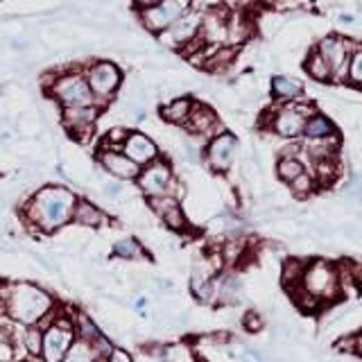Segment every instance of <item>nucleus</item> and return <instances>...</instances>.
Listing matches in <instances>:
<instances>
[{"instance_id": "nucleus-1", "label": "nucleus", "mask_w": 362, "mask_h": 362, "mask_svg": "<svg viewBox=\"0 0 362 362\" xmlns=\"http://www.w3.org/2000/svg\"><path fill=\"white\" fill-rule=\"evenodd\" d=\"M77 204V195L66 186L50 184L41 186L37 192L25 199L21 206V215L30 229L43 235H52L71 224L73 209Z\"/></svg>"}, {"instance_id": "nucleus-2", "label": "nucleus", "mask_w": 362, "mask_h": 362, "mask_svg": "<svg viewBox=\"0 0 362 362\" xmlns=\"http://www.w3.org/2000/svg\"><path fill=\"white\" fill-rule=\"evenodd\" d=\"M57 301L39 283H0V317L21 326H41L54 313Z\"/></svg>"}, {"instance_id": "nucleus-3", "label": "nucleus", "mask_w": 362, "mask_h": 362, "mask_svg": "<svg viewBox=\"0 0 362 362\" xmlns=\"http://www.w3.org/2000/svg\"><path fill=\"white\" fill-rule=\"evenodd\" d=\"M41 362H59L77 339L73 328V315H66L64 310L54 308V313L41 324Z\"/></svg>"}, {"instance_id": "nucleus-4", "label": "nucleus", "mask_w": 362, "mask_h": 362, "mask_svg": "<svg viewBox=\"0 0 362 362\" xmlns=\"http://www.w3.org/2000/svg\"><path fill=\"white\" fill-rule=\"evenodd\" d=\"M48 95L64 107H100L98 100L90 90L86 75L82 71H66L50 79L48 84Z\"/></svg>"}, {"instance_id": "nucleus-5", "label": "nucleus", "mask_w": 362, "mask_h": 362, "mask_svg": "<svg viewBox=\"0 0 362 362\" xmlns=\"http://www.w3.org/2000/svg\"><path fill=\"white\" fill-rule=\"evenodd\" d=\"M136 186H139L141 195L145 199L150 197H161V195H175L177 197V179H175V170L173 163L168 158L158 156L156 161L147 163L141 168L139 177H136ZM179 199V197H177Z\"/></svg>"}, {"instance_id": "nucleus-6", "label": "nucleus", "mask_w": 362, "mask_h": 362, "mask_svg": "<svg viewBox=\"0 0 362 362\" xmlns=\"http://www.w3.org/2000/svg\"><path fill=\"white\" fill-rule=\"evenodd\" d=\"M84 75H86V82H88L90 90H93L100 107H105L109 100L116 98V93L124 82L122 68L116 62H109V59L93 62L84 71Z\"/></svg>"}, {"instance_id": "nucleus-7", "label": "nucleus", "mask_w": 362, "mask_h": 362, "mask_svg": "<svg viewBox=\"0 0 362 362\" xmlns=\"http://www.w3.org/2000/svg\"><path fill=\"white\" fill-rule=\"evenodd\" d=\"M190 11V0H161V3H156L147 9H141L139 11V21L141 25L152 32V34H161L165 32L173 23H177L184 14Z\"/></svg>"}, {"instance_id": "nucleus-8", "label": "nucleus", "mask_w": 362, "mask_h": 362, "mask_svg": "<svg viewBox=\"0 0 362 362\" xmlns=\"http://www.w3.org/2000/svg\"><path fill=\"white\" fill-rule=\"evenodd\" d=\"M299 288L317 301L333 299L337 294V272L326 260H315L313 265H305Z\"/></svg>"}, {"instance_id": "nucleus-9", "label": "nucleus", "mask_w": 362, "mask_h": 362, "mask_svg": "<svg viewBox=\"0 0 362 362\" xmlns=\"http://www.w3.org/2000/svg\"><path fill=\"white\" fill-rule=\"evenodd\" d=\"M102 107H64L62 109V122L64 129L71 139L84 143L88 141V136L93 134L98 118H100Z\"/></svg>"}, {"instance_id": "nucleus-10", "label": "nucleus", "mask_w": 362, "mask_h": 362, "mask_svg": "<svg viewBox=\"0 0 362 362\" xmlns=\"http://www.w3.org/2000/svg\"><path fill=\"white\" fill-rule=\"evenodd\" d=\"M235 152H238L235 136L229 132H220L209 139L206 147H204V158H206L213 173H226L233 165Z\"/></svg>"}, {"instance_id": "nucleus-11", "label": "nucleus", "mask_w": 362, "mask_h": 362, "mask_svg": "<svg viewBox=\"0 0 362 362\" xmlns=\"http://www.w3.org/2000/svg\"><path fill=\"white\" fill-rule=\"evenodd\" d=\"M95 161L107 175H111L118 181H136V177L141 173V165H136L127 154L118 150V147L100 145V150L95 152Z\"/></svg>"}, {"instance_id": "nucleus-12", "label": "nucleus", "mask_w": 362, "mask_h": 362, "mask_svg": "<svg viewBox=\"0 0 362 362\" xmlns=\"http://www.w3.org/2000/svg\"><path fill=\"white\" fill-rule=\"evenodd\" d=\"M147 206L152 209V213L156 215L165 229L175 231V233H186L188 231V218L186 211L181 206V199H177L175 195H161V197H150L145 199Z\"/></svg>"}, {"instance_id": "nucleus-13", "label": "nucleus", "mask_w": 362, "mask_h": 362, "mask_svg": "<svg viewBox=\"0 0 362 362\" xmlns=\"http://www.w3.org/2000/svg\"><path fill=\"white\" fill-rule=\"evenodd\" d=\"M202 21H204L202 14H197V11H188V14H184L177 23H173L165 32L158 34V39H161L165 45H170V48L181 50V48H186V45H190L192 41L199 39Z\"/></svg>"}, {"instance_id": "nucleus-14", "label": "nucleus", "mask_w": 362, "mask_h": 362, "mask_svg": "<svg viewBox=\"0 0 362 362\" xmlns=\"http://www.w3.org/2000/svg\"><path fill=\"white\" fill-rule=\"evenodd\" d=\"M120 150L141 168L156 161V158L161 156V150H158V145L150 139V136L145 132H132V129L127 132V136H124Z\"/></svg>"}, {"instance_id": "nucleus-15", "label": "nucleus", "mask_w": 362, "mask_h": 362, "mask_svg": "<svg viewBox=\"0 0 362 362\" xmlns=\"http://www.w3.org/2000/svg\"><path fill=\"white\" fill-rule=\"evenodd\" d=\"M305 109L299 105H286L281 107L274 118H272V129H274L283 139H297L299 134H303V124H305Z\"/></svg>"}, {"instance_id": "nucleus-16", "label": "nucleus", "mask_w": 362, "mask_h": 362, "mask_svg": "<svg viewBox=\"0 0 362 362\" xmlns=\"http://www.w3.org/2000/svg\"><path fill=\"white\" fill-rule=\"evenodd\" d=\"M109 222H111L109 213L102 211L95 202H90L86 197H77V204H75V209H73V220H71V224L82 226V229L98 231V229H105Z\"/></svg>"}, {"instance_id": "nucleus-17", "label": "nucleus", "mask_w": 362, "mask_h": 362, "mask_svg": "<svg viewBox=\"0 0 362 362\" xmlns=\"http://www.w3.org/2000/svg\"><path fill=\"white\" fill-rule=\"evenodd\" d=\"M184 127L195 134V136H215L220 132L218 129V116H215V111L206 105H199V102H195V107H192V113L190 118L186 120Z\"/></svg>"}, {"instance_id": "nucleus-18", "label": "nucleus", "mask_w": 362, "mask_h": 362, "mask_svg": "<svg viewBox=\"0 0 362 362\" xmlns=\"http://www.w3.org/2000/svg\"><path fill=\"white\" fill-rule=\"evenodd\" d=\"M192 107H195V100H192L190 95H179V98H173L170 102H165V105L158 107V116L170 124H179V127H184L186 120L192 113Z\"/></svg>"}, {"instance_id": "nucleus-19", "label": "nucleus", "mask_w": 362, "mask_h": 362, "mask_svg": "<svg viewBox=\"0 0 362 362\" xmlns=\"http://www.w3.org/2000/svg\"><path fill=\"white\" fill-rule=\"evenodd\" d=\"M111 254H113V258L124 260V263H136V260L147 258V249L143 247V243L139 240V238L124 235V238H120V240L113 243Z\"/></svg>"}, {"instance_id": "nucleus-20", "label": "nucleus", "mask_w": 362, "mask_h": 362, "mask_svg": "<svg viewBox=\"0 0 362 362\" xmlns=\"http://www.w3.org/2000/svg\"><path fill=\"white\" fill-rule=\"evenodd\" d=\"M317 52H320L324 59H326V64L331 66V73H339V71H342V66L346 62V48H344V43L339 41L337 37H326L320 43Z\"/></svg>"}, {"instance_id": "nucleus-21", "label": "nucleus", "mask_w": 362, "mask_h": 362, "mask_svg": "<svg viewBox=\"0 0 362 362\" xmlns=\"http://www.w3.org/2000/svg\"><path fill=\"white\" fill-rule=\"evenodd\" d=\"M154 356L163 362H195V354L186 342H170V344H156Z\"/></svg>"}, {"instance_id": "nucleus-22", "label": "nucleus", "mask_w": 362, "mask_h": 362, "mask_svg": "<svg viewBox=\"0 0 362 362\" xmlns=\"http://www.w3.org/2000/svg\"><path fill=\"white\" fill-rule=\"evenodd\" d=\"M335 129H333V122L328 120L326 116H320V113H315V116L305 118V124H303V136L308 141H326L328 136H333Z\"/></svg>"}, {"instance_id": "nucleus-23", "label": "nucleus", "mask_w": 362, "mask_h": 362, "mask_svg": "<svg viewBox=\"0 0 362 362\" xmlns=\"http://www.w3.org/2000/svg\"><path fill=\"white\" fill-rule=\"evenodd\" d=\"M301 84L297 82V79H292V77H286V75H276V77H272V93H274L276 100H297L301 95Z\"/></svg>"}, {"instance_id": "nucleus-24", "label": "nucleus", "mask_w": 362, "mask_h": 362, "mask_svg": "<svg viewBox=\"0 0 362 362\" xmlns=\"http://www.w3.org/2000/svg\"><path fill=\"white\" fill-rule=\"evenodd\" d=\"M73 328H75L77 339H84L88 344L102 333V328L90 320L86 313H73Z\"/></svg>"}, {"instance_id": "nucleus-25", "label": "nucleus", "mask_w": 362, "mask_h": 362, "mask_svg": "<svg viewBox=\"0 0 362 362\" xmlns=\"http://www.w3.org/2000/svg\"><path fill=\"white\" fill-rule=\"evenodd\" d=\"M305 173V168H303V163L299 161L297 156H281L279 158V163H276V175L286 181V184H292L294 179L297 177H301Z\"/></svg>"}, {"instance_id": "nucleus-26", "label": "nucleus", "mask_w": 362, "mask_h": 362, "mask_svg": "<svg viewBox=\"0 0 362 362\" xmlns=\"http://www.w3.org/2000/svg\"><path fill=\"white\" fill-rule=\"evenodd\" d=\"M240 290H243L240 281H238L233 274L218 276V301H222V303H235Z\"/></svg>"}, {"instance_id": "nucleus-27", "label": "nucleus", "mask_w": 362, "mask_h": 362, "mask_svg": "<svg viewBox=\"0 0 362 362\" xmlns=\"http://www.w3.org/2000/svg\"><path fill=\"white\" fill-rule=\"evenodd\" d=\"M41 339H43V328L37 324V326H23V349H25V354L32 356V358H39L41 356Z\"/></svg>"}, {"instance_id": "nucleus-28", "label": "nucleus", "mask_w": 362, "mask_h": 362, "mask_svg": "<svg viewBox=\"0 0 362 362\" xmlns=\"http://www.w3.org/2000/svg\"><path fill=\"white\" fill-rule=\"evenodd\" d=\"M95 358L98 356H95L93 346L84 342V339H75V344L68 349V354L59 362H93Z\"/></svg>"}, {"instance_id": "nucleus-29", "label": "nucleus", "mask_w": 362, "mask_h": 362, "mask_svg": "<svg viewBox=\"0 0 362 362\" xmlns=\"http://www.w3.org/2000/svg\"><path fill=\"white\" fill-rule=\"evenodd\" d=\"M305 71H308V75L317 79V82H324V79L331 77V66L326 64V59L317 50L310 54V59L305 62Z\"/></svg>"}, {"instance_id": "nucleus-30", "label": "nucleus", "mask_w": 362, "mask_h": 362, "mask_svg": "<svg viewBox=\"0 0 362 362\" xmlns=\"http://www.w3.org/2000/svg\"><path fill=\"white\" fill-rule=\"evenodd\" d=\"M349 77L351 82H356L358 86H362V50L356 52L351 57V64H349Z\"/></svg>"}, {"instance_id": "nucleus-31", "label": "nucleus", "mask_w": 362, "mask_h": 362, "mask_svg": "<svg viewBox=\"0 0 362 362\" xmlns=\"http://www.w3.org/2000/svg\"><path fill=\"white\" fill-rule=\"evenodd\" d=\"M90 346H93L95 356H109V354H111V349L116 346V344H113L105 333H100V335L93 339V342H90Z\"/></svg>"}, {"instance_id": "nucleus-32", "label": "nucleus", "mask_w": 362, "mask_h": 362, "mask_svg": "<svg viewBox=\"0 0 362 362\" xmlns=\"http://www.w3.org/2000/svg\"><path fill=\"white\" fill-rule=\"evenodd\" d=\"M290 188L294 190V192H297V195H308V192L313 190V179L308 177V175H301V177H297V179H294L292 181V184H290Z\"/></svg>"}, {"instance_id": "nucleus-33", "label": "nucleus", "mask_w": 362, "mask_h": 362, "mask_svg": "<svg viewBox=\"0 0 362 362\" xmlns=\"http://www.w3.org/2000/svg\"><path fill=\"white\" fill-rule=\"evenodd\" d=\"M243 326L247 328L249 333H258L260 328L265 326V322L260 320V315H258V313H247V315H245V320H243Z\"/></svg>"}, {"instance_id": "nucleus-34", "label": "nucleus", "mask_w": 362, "mask_h": 362, "mask_svg": "<svg viewBox=\"0 0 362 362\" xmlns=\"http://www.w3.org/2000/svg\"><path fill=\"white\" fill-rule=\"evenodd\" d=\"M107 360H109V362H136L129 351H127V349H120V346H113V349H111V354L107 356Z\"/></svg>"}, {"instance_id": "nucleus-35", "label": "nucleus", "mask_w": 362, "mask_h": 362, "mask_svg": "<svg viewBox=\"0 0 362 362\" xmlns=\"http://www.w3.org/2000/svg\"><path fill=\"white\" fill-rule=\"evenodd\" d=\"M132 3H134V7L136 9H147V7H152V5H156V3H161V0H132Z\"/></svg>"}, {"instance_id": "nucleus-36", "label": "nucleus", "mask_w": 362, "mask_h": 362, "mask_svg": "<svg viewBox=\"0 0 362 362\" xmlns=\"http://www.w3.org/2000/svg\"><path fill=\"white\" fill-rule=\"evenodd\" d=\"M354 281L362 288V265H356V267H354Z\"/></svg>"}, {"instance_id": "nucleus-37", "label": "nucleus", "mask_w": 362, "mask_h": 362, "mask_svg": "<svg viewBox=\"0 0 362 362\" xmlns=\"http://www.w3.org/2000/svg\"><path fill=\"white\" fill-rule=\"evenodd\" d=\"M243 362H260V358L256 354H245L243 356Z\"/></svg>"}, {"instance_id": "nucleus-38", "label": "nucleus", "mask_w": 362, "mask_h": 362, "mask_svg": "<svg viewBox=\"0 0 362 362\" xmlns=\"http://www.w3.org/2000/svg\"><path fill=\"white\" fill-rule=\"evenodd\" d=\"M93 362H109V360H107V356H98V358H95Z\"/></svg>"}]
</instances>
